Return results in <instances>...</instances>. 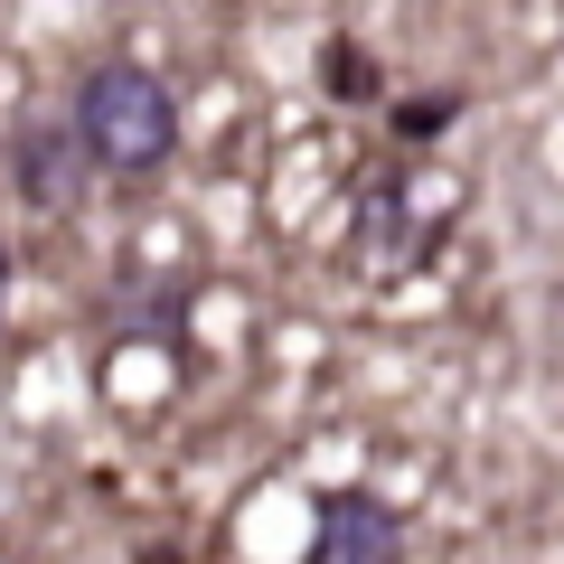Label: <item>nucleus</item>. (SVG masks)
Returning <instances> with one entry per match:
<instances>
[{
    "label": "nucleus",
    "instance_id": "f257e3e1",
    "mask_svg": "<svg viewBox=\"0 0 564 564\" xmlns=\"http://www.w3.org/2000/svg\"><path fill=\"white\" fill-rule=\"evenodd\" d=\"M76 132L85 151H95V170H113V180H151V170L180 151V95H170L161 76H141V66H85L76 85Z\"/></svg>",
    "mask_w": 564,
    "mask_h": 564
},
{
    "label": "nucleus",
    "instance_id": "f03ea898",
    "mask_svg": "<svg viewBox=\"0 0 564 564\" xmlns=\"http://www.w3.org/2000/svg\"><path fill=\"white\" fill-rule=\"evenodd\" d=\"M85 170H95V151H85L76 113L66 122H20V132H10V180H20L29 207H76Z\"/></svg>",
    "mask_w": 564,
    "mask_h": 564
},
{
    "label": "nucleus",
    "instance_id": "7ed1b4c3",
    "mask_svg": "<svg viewBox=\"0 0 564 564\" xmlns=\"http://www.w3.org/2000/svg\"><path fill=\"white\" fill-rule=\"evenodd\" d=\"M311 564H404V518L386 499H367V489H339V499H321Z\"/></svg>",
    "mask_w": 564,
    "mask_h": 564
},
{
    "label": "nucleus",
    "instance_id": "20e7f679",
    "mask_svg": "<svg viewBox=\"0 0 564 564\" xmlns=\"http://www.w3.org/2000/svg\"><path fill=\"white\" fill-rule=\"evenodd\" d=\"M0 302H10V254H0Z\"/></svg>",
    "mask_w": 564,
    "mask_h": 564
}]
</instances>
